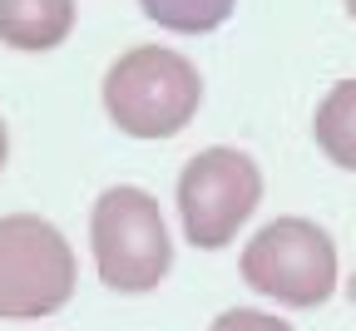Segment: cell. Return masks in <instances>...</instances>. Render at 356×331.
<instances>
[{"instance_id": "6da1fadb", "label": "cell", "mask_w": 356, "mask_h": 331, "mask_svg": "<svg viewBox=\"0 0 356 331\" xmlns=\"http://www.w3.org/2000/svg\"><path fill=\"white\" fill-rule=\"evenodd\" d=\"M203 104L193 60L163 45H134L104 74V114L129 138H173Z\"/></svg>"}, {"instance_id": "7a4b0ae2", "label": "cell", "mask_w": 356, "mask_h": 331, "mask_svg": "<svg viewBox=\"0 0 356 331\" xmlns=\"http://www.w3.org/2000/svg\"><path fill=\"white\" fill-rule=\"evenodd\" d=\"M89 248H95L99 282L114 292H154L173 267V243H168V223L154 203V193L134 183L104 188L95 218H89Z\"/></svg>"}, {"instance_id": "3957f363", "label": "cell", "mask_w": 356, "mask_h": 331, "mask_svg": "<svg viewBox=\"0 0 356 331\" xmlns=\"http://www.w3.org/2000/svg\"><path fill=\"white\" fill-rule=\"evenodd\" d=\"M74 297V248L35 213L0 218V321L55 316Z\"/></svg>"}, {"instance_id": "277c9868", "label": "cell", "mask_w": 356, "mask_h": 331, "mask_svg": "<svg viewBox=\"0 0 356 331\" xmlns=\"http://www.w3.org/2000/svg\"><path fill=\"white\" fill-rule=\"evenodd\" d=\"M243 282L282 307H322L337 287V248L307 218H277L243 248Z\"/></svg>"}, {"instance_id": "5b68a950", "label": "cell", "mask_w": 356, "mask_h": 331, "mask_svg": "<svg viewBox=\"0 0 356 331\" xmlns=\"http://www.w3.org/2000/svg\"><path fill=\"white\" fill-rule=\"evenodd\" d=\"M262 203V173L243 149H203L178 178V218L193 248H228Z\"/></svg>"}, {"instance_id": "8992f818", "label": "cell", "mask_w": 356, "mask_h": 331, "mask_svg": "<svg viewBox=\"0 0 356 331\" xmlns=\"http://www.w3.org/2000/svg\"><path fill=\"white\" fill-rule=\"evenodd\" d=\"M74 30V0H0V45L55 50Z\"/></svg>"}, {"instance_id": "52a82bcc", "label": "cell", "mask_w": 356, "mask_h": 331, "mask_svg": "<svg viewBox=\"0 0 356 331\" xmlns=\"http://www.w3.org/2000/svg\"><path fill=\"white\" fill-rule=\"evenodd\" d=\"M312 134H317V149L332 163L356 168V79H341L327 89L317 119H312Z\"/></svg>"}, {"instance_id": "ba28073f", "label": "cell", "mask_w": 356, "mask_h": 331, "mask_svg": "<svg viewBox=\"0 0 356 331\" xmlns=\"http://www.w3.org/2000/svg\"><path fill=\"white\" fill-rule=\"evenodd\" d=\"M144 15L173 35H208L233 15L238 0H139Z\"/></svg>"}, {"instance_id": "9c48e42d", "label": "cell", "mask_w": 356, "mask_h": 331, "mask_svg": "<svg viewBox=\"0 0 356 331\" xmlns=\"http://www.w3.org/2000/svg\"><path fill=\"white\" fill-rule=\"evenodd\" d=\"M213 331H292V326L267 316V312H252V307H233V312H222L213 321Z\"/></svg>"}, {"instance_id": "30bf717a", "label": "cell", "mask_w": 356, "mask_h": 331, "mask_svg": "<svg viewBox=\"0 0 356 331\" xmlns=\"http://www.w3.org/2000/svg\"><path fill=\"white\" fill-rule=\"evenodd\" d=\"M6 154H10V138H6V124H0V168H6Z\"/></svg>"}, {"instance_id": "8fae6325", "label": "cell", "mask_w": 356, "mask_h": 331, "mask_svg": "<svg viewBox=\"0 0 356 331\" xmlns=\"http://www.w3.org/2000/svg\"><path fill=\"white\" fill-rule=\"evenodd\" d=\"M346 15H351V20H356V0H346Z\"/></svg>"}, {"instance_id": "7c38bea8", "label": "cell", "mask_w": 356, "mask_h": 331, "mask_svg": "<svg viewBox=\"0 0 356 331\" xmlns=\"http://www.w3.org/2000/svg\"><path fill=\"white\" fill-rule=\"evenodd\" d=\"M351 307H356V277H351Z\"/></svg>"}]
</instances>
